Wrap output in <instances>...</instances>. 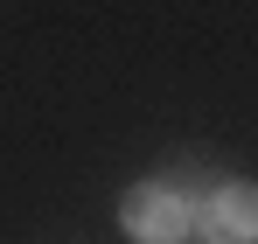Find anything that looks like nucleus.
<instances>
[{
  "instance_id": "1",
  "label": "nucleus",
  "mask_w": 258,
  "mask_h": 244,
  "mask_svg": "<svg viewBox=\"0 0 258 244\" xmlns=\"http://www.w3.org/2000/svg\"><path fill=\"white\" fill-rule=\"evenodd\" d=\"M119 223H126L133 244H188L196 203L181 189H168V181H140V189H126V203H119Z\"/></svg>"
},
{
  "instance_id": "2",
  "label": "nucleus",
  "mask_w": 258,
  "mask_h": 244,
  "mask_svg": "<svg viewBox=\"0 0 258 244\" xmlns=\"http://www.w3.org/2000/svg\"><path fill=\"white\" fill-rule=\"evenodd\" d=\"M203 244H258V181H223L196 203Z\"/></svg>"
}]
</instances>
